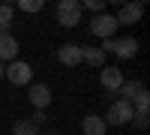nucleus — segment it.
Wrapping results in <instances>:
<instances>
[{"label": "nucleus", "instance_id": "nucleus-1", "mask_svg": "<svg viewBox=\"0 0 150 135\" xmlns=\"http://www.w3.org/2000/svg\"><path fill=\"white\" fill-rule=\"evenodd\" d=\"M54 12H57V24H60V27H78L81 15H84L81 0H60Z\"/></svg>", "mask_w": 150, "mask_h": 135}, {"label": "nucleus", "instance_id": "nucleus-2", "mask_svg": "<svg viewBox=\"0 0 150 135\" xmlns=\"http://www.w3.org/2000/svg\"><path fill=\"white\" fill-rule=\"evenodd\" d=\"M132 105L126 102V99H114V102H111L108 105V114L102 117L105 120V126H123V123H129V120H132Z\"/></svg>", "mask_w": 150, "mask_h": 135}, {"label": "nucleus", "instance_id": "nucleus-3", "mask_svg": "<svg viewBox=\"0 0 150 135\" xmlns=\"http://www.w3.org/2000/svg\"><path fill=\"white\" fill-rule=\"evenodd\" d=\"M90 33L99 36V39H114V33H117V21L111 12H99V15L90 18Z\"/></svg>", "mask_w": 150, "mask_h": 135}, {"label": "nucleus", "instance_id": "nucleus-4", "mask_svg": "<svg viewBox=\"0 0 150 135\" xmlns=\"http://www.w3.org/2000/svg\"><path fill=\"white\" fill-rule=\"evenodd\" d=\"M6 81H12L15 87H27V84L33 81V69L30 63H24V60H12V63H6Z\"/></svg>", "mask_w": 150, "mask_h": 135}, {"label": "nucleus", "instance_id": "nucleus-5", "mask_svg": "<svg viewBox=\"0 0 150 135\" xmlns=\"http://www.w3.org/2000/svg\"><path fill=\"white\" fill-rule=\"evenodd\" d=\"M141 15H144V3H123L114 12V21H117V27L120 24H138Z\"/></svg>", "mask_w": 150, "mask_h": 135}, {"label": "nucleus", "instance_id": "nucleus-6", "mask_svg": "<svg viewBox=\"0 0 150 135\" xmlns=\"http://www.w3.org/2000/svg\"><path fill=\"white\" fill-rule=\"evenodd\" d=\"M27 99H30V105L36 111H45V108L51 105V87H48V84H30Z\"/></svg>", "mask_w": 150, "mask_h": 135}, {"label": "nucleus", "instance_id": "nucleus-7", "mask_svg": "<svg viewBox=\"0 0 150 135\" xmlns=\"http://www.w3.org/2000/svg\"><path fill=\"white\" fill-rule=\"evenodd\" d=\"M123 81H126V78H123V72L117 66H102V72H99V84H102L108 93H117Z\"/></svg>", "mask_w": 150, "mask_h": 135}, {"label": "nucleus", "instance_id": "nucleus-8", "mask_svg": "<svg viewBox=\"0 0 150 135\" xmlns=\"http://www.w3.org/2000/svg\"><path fill=\"white\" fill-rule=\"evenodd\" d=\"M57 60L63 66H78L81 63V45L78 42H63L57 48Z\"/></svg>", "mask_w": 150, "mask_h": 135}, {"label": "nucleus", "instance_id": "nucleus-9", "mask_svg": "<svg viewBox=\"0 0 150 135\" xmlns=\"http://www.w3.org/2000/svg\"><path fill=\"white\" fill-rule=\"evenodd\" d=\"M111 54H117L120 60H132L138 54V39L135 36H123V39H114V48H111Z\"/></svg>", "mask_w": 150, "mask_h": 135}, {"label": "nucleus", "instance_id": "nucleus-10", "mask_svg": "<svg viewBox=\"0 0 150 135\" xmlns=\"http://www.w3.org/2000/svg\"><path fill=\"white\" fill-rule=\"evenodd\" d=\"M12 60H18V39L6 33L0 36V63H12Z\"/></svg>", "mask_w": 150, "mask_h": 135}, {"label": "nucleus", "instance_id": "nucleus-11", "mask_svg": "<svg viewBox=\"0 0 150 135\" xmlns=\"http://www.w3.org/2000/svg\"><path fill=\"white\" fill-rule=\"evenodd\" d=\"M81 132H84V135H105L108 126H105V120L99 117V114H87V117L81 120Z\"/></svg>", "mask_w": 150, "mask_h": 135}, {"label": "nucleus", "instance_id": "nucleus-12", "mask_svg": "<svg viewBox=\"0 0 150 135\" xmlns=\"http://www.w3.org/2000/svg\"><path fill=\"white\" fill-rule=\"evenodd\" d=\"M141 90H144V84H141V81H123V84H120V90H117V93H120L117 99H126V102L132 105L135 99H138V93H141Z\"/></svg>", "mask_w": 150, "mask_h": 135}, {"label": "nucleus", "instance_id": "nucleus-13", "mask_svg": "<svg viewBox=\"0 0 150 135\" xmlns=\"http://www.w3.org/2000/svg\"><path fill=\"white\" fill-rule=\"evenodd\" d=\"M81 63H90V66H99V69H102V63H105V54L99 51V48L81 45Z\"/></svg>", "mask_w": 150, "mask_h": 135}, {"label": "nucleus", "instance_id": "nucleus-14", "mask_svg": "<svg viewBox=\"0 0 150 135\" xmlns=\"http://www.w3.org/2000/svg\"><path fill=\"white\" fill-rule=\"evenodd\" d=\"M12 135H39V126L27 117V120H18V123L12 126Z\"/></svg>", "mask_w": 150, "mask_h": 135}, {"label": "nucleus", "instance_id": "nucleus-15", "mask_svg": "<svg viewBox=\"0 0 150 135\" xmlns=\"http://www.w3.org/2000/svg\"><path fill=\"white\" fill-rule=\"evenodd\" d=\"M12 18H15V6L12 3H0V27H3L6 33L12 27Z\"/></svg>", "mask_w": 150, "mask_h": 135}, {"label": "nucleus", "instance_id": "nucleus-16", "mask_svg": "<svg viewBox=\"0 0 150 135\" xmlns=\"http://www.w3.org/2000/svg\"><path fill=\"white\" fill-rule=\"evenodd\" d=\"M18 9H21V12H42L45 3H42V0H21Z\"/></svg>", "mask_w": 150, "mask_h": 135}, {"label": "nucleus", "instance_id": "nucleus-17", "mask_svg": "<svg viewBox=\"0 0 150 135\" xmlns=\"http://www.w3.org/2000/svg\"><path fill=\"white\" fill-rule=\"evenodd\" d=\"M81 9H90L93 15H99V12H105V3H102V0H84Z\"/></svg>", "mask_w": 150, "mask_h": 135}, {"label": "nucleus", "instance_id": "nucleus-18", "mask_svg": "<svg viewBox=\"0 0 150 135\" xmlns=\"http://www.w3.org/2000/svg\"><path fill=\"white\" fill-rule=\"evenodd\" d=\"M129 123H132L135 129H147V123H150V117H147V114H132V120H129Z\"/></svg>", "mask_w": 150, "mask_h": 135}, {"label": "nucleus", "instance_id": "nucleus-19", "mask_svg": "<svg viewBox=\"0 0 150 135\" xmlns=\"http://www.w3.org/2000/svg\"><path fill=\"white\" fill-rule=\"evenodd\" d=\"M3 75H6V63H0V81H3Z\"/></svg>", "mask_w": 150, "mask_h": 135}, {"label": "nucleus", "instance_id": "nucleus-20", "mask_svg": "<svg viewBox=\"0 0 150 135\" xmlns=\"http://www.w3.org/2000/svg\"><path fill=\"white\" fill-rule=\"evenodd\" d=\"M0 36H6V30H3V27H0Z\"/></svg>", "mask_w": 150, "mask_h": 135}, {"label": "nucleus", "instance_id": "nucleus-21", "mask_svg": "<svg viewBox=\"0 0 150 135\" xmlns=\"http://www.w3.org/2000/svg\"><path fill=\"white\" fill-rule=\"evenodd\" d=\"M48 135H57V132H48Z\"/></svg>", "mask_w": 150, "mask_h": 135}]
</instances>
